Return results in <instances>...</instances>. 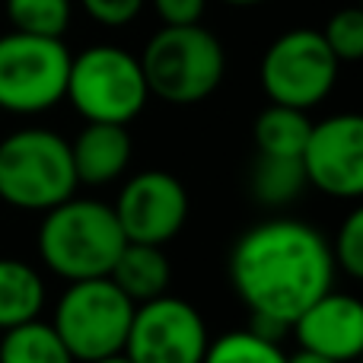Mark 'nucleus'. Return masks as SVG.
<instances>
[{
  "instance_id": "f257e3e1",
  "label": "nucleus",
  "mask_w": 363,
  "mask_h": 363,
  "mask_svg": "<svg viewBox=\"0 0 363 363\" xmlns=\"http://www.w3.org/2000/svg\"><path fill=\"white\" fill-rule=\"evenodd\" d=\"M332 242L303 220H264L230 252V284L252 315L294 325L335 284Z\"/></svg>"
},
{
  "instance_id": "f03ea898",
  "label": "nucleus",
  "mask_w": 363,
  "mask_h": 363,
  "mask_svg": "<svg viewBox=\"0 0 363 363\" xmlns=\"http://www.w3.org/2000/svg\"><path fill=\"white\" fill-rule=\"evenodd\" d=\"M35 242L45 268L70 284L106 277L128 239L115 217V207L70 194L67 201L42 213Z\"/></svg>"
},
{
  "instance_id": "7ed1b4c3",
  "label": "nucleus",
  "mask_w": 363,
  "mask_h": 363,
  "mask_svg": "<svg viewBox=\"0 0 363 363\" xmlns=\"http://www.w3.org/2000/svg\"><path fill=\"white\" fill-rule=\"evenodd\" d=\"M150 96L172 106H194L213 96L226 74L220 38L201 23L163 26L140 55Z\"/></svg>"
},
{
  "instance_id": "20e7f679",
  "label": "nucleus",
  "mask_w": 363,
  "mask_h": 363,
  "mask_svg": "<svg viewBox=\"0 0 363 363\" xmlns=\"http://www.w3.org/2000/svg\"><path fill=\"white\" fill-rule=\"evenodd\" d=\"M70 140L51 128H19L0 140V201L45 213L77 191Z\"/></svg>"
},
{
  "instance_id": "39448f33",
  "label": "nucleus",
  "mask_w": 363,
  "mask_h": 363,
  "mask_svg": "<svg viewBox=\"0 0 363 363\" xmlns=\"http://www.w3.org/2000/svg\"><path fill=\"white\" fill-rule=\"evenodd\" d=\"M64 99H70L83 121L128 125L150 99L140 57L118 45H93L80 55H70Z\"/></svg>"
},
{
  "instance_id": "423d86ee",
  "label": "nucleus",
  "mask_w": 363,
  "mask_h": 363,
  "mask_svg": "<svg viewBox=\"0 0 363 363\" xmlns=\"http://www.w3.org/2000/svg\"><path fill=\"white\" fill-rule=\"evenodd\" d=\"M134 306L138 303L108 274L70 281V287L55 306L51 325L77 363H89L125 351Z\"/></svg>"
},
{
  "instance_id": "0eeeda50",
  "label": "nucleus",
  "mask_w": 363,
  "mask_h": 363,
  "mask_svg": "<svg viewBox=\"0 0 363 363\" xmlns=\"http://www.w3.org/2000/svg\"><path fill=\"white\" fill-rule=\"evenodd\" d=\"M70 51L64 38L10 29L0 35V108L10 115H38L67 93Z\"/></svg>"
},
{
  "instance_id": "6e6552de",
  "label": "nucleus",
  "mask_w": 363,
  "mask_h": 363,
  "mask_svg": "<svg viewBox=\"0 0 363 363\" xmlns=\"http://www.w3.org/2000/svg\"><path fill=\"white\" fill-rule=\"evenodd\" d=\"M341 61L319 29H290L268 45L258 80L271 102L290 108H315L332 96Z\"/></svg>"
},
{
  "instance_id": "1a4fd4ad",
  "label": "nucleus",
  "mask_w": 363,
  "mask_h": 363,
  "mask_svg": "<svg viewBox=\"0 0 363 363\" xmlns=\"http://www.w3.org/2000/svg\"><path fill=\"white\" fill-rule=\"evenodd\" d=\"M207 341V325L198 309L163 294L134 306L125 357L131 363H201Z\"/></svg>"
},
{
  "instance_id": "9d476101",
  "label": "nucleus",
  "mask_w": 363,
  "mask_h": 363,
  "mask_svg": "<svg viewBox=\"0 0 363 363\" xmlns=\"http://www.w3.org/2000/svg\"><path fill=\"white\" fill-rule=\"evenodd\" d=\"M309 185L328 198H363V115L345 112L313 125L303 150Z\"/></svg>"
},
{
  "instance_id": "9b49d317",
  "label": "nucleus",
  "mask_w": 363,
  "mask_h": 363,
  "mask_svg": "<svg viewBox=\"0 0 363 363\" xmlns=\"http://www.w3.org/2000/svg\"><path fill=\"white\" fill-rule=\"evenodd\" d=\"M115 217L128 242L163 245L176 239L188 220L185 185L163 169L138 172L115 201Z\"/></svg>"
},
{
  "instance_id": "f8f14e48",
  "label": "nucleus",
  "mask_w": 363,
  "mask_h": 363,
  "mask_svg": "<svg viewBox=\"0 0 363 363\" xmlns=\"http://www.w3.org/2000/svg\"><path fill=\"white\" fill-rule=\"evenodd\" d=\"M300 347L335 363H351L363 354V300L351 294H322L290 325Z\"/></svg>"
},
{
  "instance_id": "ddd939ff",
  "label": "nucleus",
  "mask_w": 363,
  "mask_h": 363,
  "mask_svg": "<svg viewBox=\"0 0 363 363\" xmlns=\"http://www.w3.org/2000/svg\"><path fill=\"white\" fill-rule=\"evenodd\" d=\"M70 157H74L80 185H108V182H115L131 163L128 125L86 121V128L70 140Z\"/></svg>"
},
{
  "instance_id": "4468645a",
  "label": "nucleus",
  "mask_w": 363,
  "mask_h": 363,
  "mask_svg": "<svg viewBox=\"0 0 363 363\" xmlns=\"http://www.w3.org/2000/svg\"><path fill=\"white\" fill-rule=\"evenodd\" d=\"M108 277H112L134 303H147L169 290L172 264H169V258H166L163 245L125 242V249L115 258Z\"/></svg>"
},
{
  "instance_id": "2eb2a0df",
  "label": "nucleus",
  "mask_w": 363,
  "mask_h": 363,
  "mask_svg": "<svg viewBox=\"0 0 363 363\" xmlns=\"http://www.w3.org/2000/svg\"><path fill=\"white\" fill-rule=\"evenodd\" d=\"M45 306V281L29 262L0 258V332L38 319Z\"/></svg>"
},
{
  "instance_id": "dca6fc26",
  "label": "nucleus",
  "mask_w": 363,
  "mask_h": 363,
  "mask_svg": "<svg viewBox=\"0 0 363 363\" xmlns=\"http://www.w3.org/2000/svg\"><path fill=\"white\" fill-rule=\"evenodd\" d=\"M309 134H313L309 115L303 108L277 106V102L262 108L255 125H252L255 150L264 157H303Z\"/></svg>"
},
{
  "instance_id": "f3484780",
  "label": "nucleus",
  "mask_w": 363,
  "mask_h": 363,
  "mask_svg": "<svg viewBox=\"0 0 363 363\" xmlns=\"http://www.w3.org/2000/svg\"><path fill=\"white\" fill-rule=\"evenodd\" d=\"M0 363H77L51 322L32 319L13 325L0 338Z\"/></svg>"
},
{
  "instance_id": "a211bd4d",
  "label": "nucleus",
  "mask_w": 363,
  "mask_h": 363,
  "mask_svg": "<svg viewBox=\"0 0 363 363\" xmlns=\"http://www.w3.org/2000/svg\"><path fill=\"white\" fill-rule=\"evenodd\" d=\"M303 157H264L258 153L252 169V198L262 207H287L306 191Z\"/></svg>"
},
{
  "instance_id": "6ab92c4d",
  "label": "nucleus",
  "mask_w": 363,
  "mask_h": 363,
  "mask_svg": "<svg viewBox=\"0 0 363 363\" xmlns=\"http://www.w3.org/2000/svg\"><path fill=\"white\" fill-rule=\"evenodd\" d=\"M74 16V0H6V19L16 32L64 38Z\"/></svg>"
},
{
  "instance_id": "aec40b11",
  "label": "nucleus",
  "mask_w": 363,
  "mask_h": 363,
  "mask_svg": "<svg viewBox=\"0 0 363 363\" xmlns=\"http://www.w3.org/2000/svg\"><path fill=\"white\" fill-rule=\"evenodd\" d=\"M201 363H287V354L277 341H268L262 335L239 328L226 332L217 341H207V351Z\"/></svg>"
},
{
  "instance_id": "412c9836",
  "label": "nucleus",
  "mask_w": 363,
  "mask_h": 363,
  "mask_svg": "<svg viewBox=\"0 0 363 363\" xmlns=\"http://www.w3.org/2000/svg\"><path fill=\"white\" fill-rule=\"evenodd\" d=\"M332 55L338 57L341 64H354L363 61V10L357 6H345L338 10L322 29Z\"/></svg>"
},
{
  "instance_id": "4be33fe9",
  "label": "nucleus",
  "mask_w": 363,
  "mask_h": 363,
  "mask_svg": "<svg viewBox=\"0 0 363 363\" xmlns=\"http://www.w3.org/2000/svg\"><path fill=\"white\" fill-rule=\"evenodd\" d=\"M332 255L345 274L363 281V204H357L345 217V223H341L338 236L332 242Z\"/></svg>"
},
{
  "instance_id": "5701e85b",
  "label": "nucleus",
  "mask_w": 363,
  "mask_h": 363,
  "mask_svg": "<svg viewBox=\"0 0 363 363\" xmlns=\"http://www.w3.org/2000/svg\"><path fill=\"white\" fill-rule=\"evenodd\" d=\"M147 0H80V6L86 10L89 19H96L99 26L118 29L138 19V13L144 10Z\"/></svg>"
},
{
  "instance_id": "b1692460",
  "label": "nucleus",
  "mask_w": 363,
  "mask_h": 363,
  "mask_svg": "<svg viewBox=\"0 0 363 363\" xmlns=\"http://www.w3.org/2000/svg\"><path fill=\"white\" fill-rule=\"evenodd\" d=\"M150 4L163 26H191L201 23L207 0H150Z\"/></svg>"
},
{
  "instance_id": "393cba45",
  "label": "nucleus",
  "mask_w": 363,
  "mask_h": 363,
  "mask_svg": "<svg viewBox=\"0 0 363 363\" xmlns=\"http://www.w3.org/2000/svg\"><path fill=\"white\" fill-rule=\"evenodd\" d=\"M287 363H335V360H328V357H322V354H315V351H306V347H300V351H296L294 357H287Z\"/></svg>"
},
{
  "instance_id": "a878e982",
  "label": "nucleus",
  "mask_w": 363,
  "mask_h": 363,
  "mask_svg": "<svg viewBox=\"0 0 363 363\" xmlns=\"http://www.w3.org/2000/svg\"><path fill=\"white\" fill-rule=\"evenodd\" d=\"M89 363H131L125 357V351L121 354H108V357H99V360H89Z\"/></svg>"
},
{
  "instance_id": "bb28decb",
  "label": "nucleus",
  "mask_w": 363,
  "mask_h": 363,
  "mask_svg": "<svg viewBox=\"0 0 363 363\" xmlns=\"http://www.w3.org/2000/svg\"><path fill=\"white\" fill-rule=\"evenodd\" d=\"M223 4H230V6H255V4H262V0H223Z\"/></svg>"
},
{
  "instance_id": "cd10ccee",
  "label": "nucleus",
  "mask_w": 363,
  "mask_h": 363,
  "mask_svg": "<svg viewBox=\"0 0 363 363\" xmlns=\"http://www.w3.org/2000/svg\"><path fill=\"white\" fill-rule=\"evenodd\" d=\"M357 363H363V354H360V357H357Z\"/></svg>"
},
{
  "instance_id": "c85d7f7f",
  "label": "nucleus",
  "mask_w": 363,
  "mask_h": 363,
  "mask_svg": "<svg viewBox=\"0 0 363 363\" xmlns=\"http://www.w3.org/2000/svg\"><path fill=\"white\" fill-rule=\"evenodd\" d=\"M360 10H363V0H360Z\"/></svg>"
}]
</instances>
